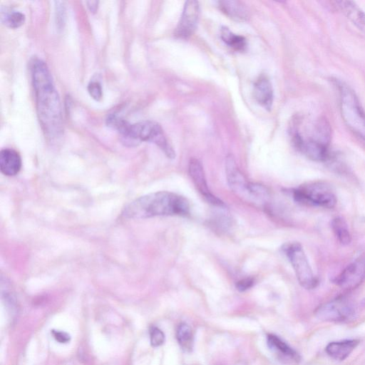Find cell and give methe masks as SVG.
I'll list each match as a JSON object with an SVG mask.
<instances>
[{
    "label": "cell",
    "mask_w": 365,
    "mask_h": 365,
    "mask_svg": "<svg viewBox=\"0 0 365 365\" xmlns=\"http://www.w3.org/2000/svg\"><path fill=\"white\" fill-rule=\"evenodd\" d=\"M31 71L38 120L46 137L56 140L63 132L62 113L51 74L45 62L38 58L31 62Z\"/></svg>",
    "instance_id": "obj_1"
},
{
    "label": "cell",
    "mask_w": 365,
    "mask_h": 365,
    "mask_svg": "<svg viewBox=\"0 0 365 365\" xmlns=\"http://www.w3.org/2000/svg\"><path fill=\"white\" fill-rule=\"evenodd\" d=\"M190 211L188 200L174 192L159 191L140 196L128 204L122 215L128 219L156 216L186 215Z\"/></svg>",
    "instance_id": "obj_2"
},
{
    "label": "cell",
    "mask_w": 365,
    "mask_h": 365,
    "mask_svg": "<svg viewBox=\"0 0 365 365\" xmlns=\"http://www.w3.org/2000/svg\"><path fill=\"white\" fill-rule=\"evenodd\" d=\"M302 129L295 125L292 130L294 147L304 155L314 161L330 158L331 137L330 124L324 118L317 117L300 121Z\"/></svg>",
    "instance_id": "obj_3"
},
{
    "label": "cell",
    "mask_w": 365,
    "mask_h": 365,
    "mask_svg": "<svg viewBox=\"0 0 365 365\" xmlns=\"http://www.w3.org/2000/svg\"><path fill=\"white\" fill-rule=\"evenodd\" d=\"M339 94L342 119L356 135L365 141V111L354 91L344 82L334 80Z\"/></svg>",
    "instance_id": "obj_4"
},
{
    "label": "cell",
    "mask_w": 365,
    "mask_h": 365,
    "mask_svg": "<svg viewBox=\"0 0 365 365\" xmlns=\"http://www.w3.org/2000/svg\"><path fill=\"white\" fill-rule=\"evenodd\" d=\"M122 138L127 145H137L143 141L150 142L158 145L168 158H174L175 156L161 126L155 122L144 120L130 123Z\"/></svg>",
    "instance_id": "obj_5"
},
{
    "label": "cell",
    "mask_w": 365,
    "mask_h": 365,
    "mask_svg": "<svg viewBox=\"0 0 365 365\" xmlns=\"http://www.w3.org/2000/svg\"><path fill=\"white\" fill-rule=\"evenodd\" d=\"M282 251L292 264L299 284L306 289L316 288L319 280L313 273L302 246L297 242H287L282 246Z\"/></svg>",
    "instance_id": "obj_6"
},
{
    "label": "cell",
    "mask_w": 365,
    "mask_h": 365,
    "mask_svg": "<svg viewBox=\"0 0 365 365\" xmlns=\"http://www.w3.org/2000/svg\"><path fill=\"white\" fill-rule=\"evenodd\" d=\"M294 199L299 202L333 208L336 204V197L331 187L321 182L307 183L292 191Z\"/></svg>",
    "instance_id": "obj_7"
},
{
    "label": "cell",
    "mask_w": 365,
    "mask_h": 365,
    "mask_svg": "<svg viewBox=\"0 0 365 365\" xmlns=\"http://www.w3.org/2000/svg\"><path fill=\"white\" fill-rule=\"evenodd\" d=\"M355 314V307L346 298L340 297L333 299L319 307L316 317L324 322H344L350 319Z\"/></svg>",
    "instance_id": "obj_8"
},
{
    "label": "cell",
    "mask_w": 365,
    "mask_h": 365,
    "mask_svg": "<svg viewBox=\"0 0 365 365\" xmlns=\"http://www.w3.org/2000/svg\"><path fill=\"white\" fill-rule=\"evenodd\" d=\"M365 279V258L359 257L349 264L332 282L344 289H354Z\"/></svg>",
    "instance_id": "obj_9"
},
{
    "label": "cell",
    "mask_w": 365,
    "mask_h": 365,
    "mask_svg": "<svg viewBox=\"0 0 365 365\" xmlns=\"http://www.w3.org/2000/svg\"><path fill=\"white\" fill-rule=\"evenodd\" d=\"M188 173L195 187L207 202L219 207L225 206L220 199L210 192L203 167L197 159H190L188 164Z\"/></svg>",
    "instance_id": "obj_10"
},
{
    "label": "cell",
    "mask_w": 365,
    "mask_h": 365,
    "mask_svg": "<svg viewBox=\"0 0 365 365\" xmlns=\"http://www.w3.org/2000/svg\"><path fill=\"white\" fill-rule=\"evenodd\" d=\"M200 16L199 3L195 0L187 1L175 31V36L186 38L195 31Z\"/></svg>",
    "instance_id": "obj_11"
},
{
    "label": "cell",
    "mask_w": 365,
    "mask_h": 365,
    "mask_svg": "<svg viewBox=\"0 0 365 365\" xmlns=\"http://www.w3.org/2000/svg\"><path fill=\"white\" fill-rule=\"evenodd\" d=\"M225 173L230 187L238 195L250 198V182L239 170L232 155H228L226 158Z\"/></svg>",
    "instance_id": "obj_12"
},
{
    "label": "cell",
    "mask_w": 365,
    "mask_h": 365,
    "mask_svg": "<svg viewBox=\"0 0 365 365\" xmlns=\"http://www.w3.org/2000/svg\"><path fill=\"white\" fill-rule=\"evenodd\" d=\"M333 6L339 10L359 30L365 34V13L353 1H334Z\"/></svg>",
    "instance_id": "obj_13"
},
{
    "label": "cell",
    "mask_w": 365,
    "mask_h": 365,
    "mask_svg": "<svg viewBox=\"0 0 365 365\" xmlns=\"http://www.w3.org/2000/svg\"><path fill=\"white\" fill-rule=\"evenodd\" d=\"M254 98L265 109L270 110L273 103V89L269 78L260 76L254 84Z\"/></svg>",
    "instance_id": "obj_14"
},
{
    "label": "cell",
    "mask_w": 365,
    "mask_h": 365,
    "mask_svg": "<svg viewBox=\"0 0 365 365\" xmlns=\"http://www.w3.org/2000/svg\"><path fill=\"white\" fill-rule=\"evenodd\" d=\"M21 158L19 153L11 148H4L0 152V170L7 176L18 174L21 168Z\"/></svg>",
    "instance_id": "obj_15"
},
{
    "label": "cell",
    "mask_w": 365,
    "mask_h": 365,
    "mask_svg": "<svg viewBox=\"0 0 365 365\" xmlns=\"http://www.w3.org/2000/svg\"><path fill=\"white\" fill-rule=\"evenodd\" d=\"M359 339H345L329 343L325 351L332 359L336 361L346 359L354 349L359 345Z\"/></svg>",
    "instance_id": "obj_16"
},
{
    "label": "cell",
    "mask_w": 365,
    "mask_h": 365,
    "mask_svg": "<svg viewBox=\"0 0 365 365\" xmlns=\"http://www.w3.org/2000/svg\"><path fill=\"white\" fill-rule=\"evenodd\" d=\"M219 8L233 20L243 21L248 18V11L246 7L239 1H219Z\"/></svg>",
    "instance_id": "obj_17"
},
{
    "label": "cell",
    "mask_w": 365,
    "mask_h": 365,
    "mask_svg": "<svg viewBox=\"0 0 365 365\" xmlns=\"http://www.w3.org/2000/svg\"><path fill=\"white\" fill-rule=\"evenodd\" d=\"M267 341L268 346L279 354L296 363L300 361V356L298 353L277 336L272 334H268Z\"/></svg>",
    "instance_id": "obj_18"
},
{
    "label": "cell",
    "mask_w": 365,
    "mask_h": 365,
    "mask_svg": "<svg viewBox=\"0 0 365 365\" xmlns=\"http://www.w3.org/2000/svg\"><path fill=\"white\" fill-rule=\"evenodd\" d=\"M331 230L339 242L344 245L351 241V235L348 225L341 217H336L331 222Z\"/></svg>",
    "instance_id": "obj_19"
},
{
    "label": "cell",
    "mask_w": 365,
    "mask_h": 365,
    "mask_svg": "<svg viewBox=\"0 0 365 365\" xmlns=\"http://www.w3.org/2000/svg\"><path fill=\"white\" fill-rule=\"evenodd\" d=\"M220 37L227 46L235 51H243L246 49L247 41L245 38L232 33L227 27H222Z\"/></svg>",
    "instance_id": "obj_20"
},
{
    "label": "cell",
    "mask_w": 365,
    "mask_h": 365,
    "mask_svg": "<svg viewBox=\"0 0 365 365\" xmlns=\"http://www.w3.org/2000/svg\"><path fill=\"white\" fill-rule=\"evenodd\" d=\"M176 338L181 349L185 352L192 351L193 346V334L190 327L181 323L176 330Z\"/></svg>",
    "instance_id": "obj_21"
},
{
    "label": "cell",
    "mask_w": 365,
    "mask_h": 365,
    "mask_svg": "<svg viewBox=\"0 0 365 365\" xmlns=\"http://www.w3.org/2000/svg\"><path fill=\"white\" fill-rule=\"evenodd\" d=\"M1 21L9 28L16 29L24 24L25 16L20 11L1 9Z\"/></svg>",
    "instance_id": "obj_22"
},
{
    "label": "cell",
    "mask_w": 365,
    "mask_h": 365,
    "mask_svg": "<svg viewBox=\"0 0 365 365\" xmlns=\"http://www.w3.org/2000/svg\"><path fill=\"white\" fill-rule=\"evenodd\" d=\"M150 339L151 345L157 347L164 343L165 335L160 329L153 326L150 328Z\"/></svg>",
    "instance_id": "obj_23"
},
{
    "label": "cell",
    "mask_w": 365,
    "mask_h": 365,
    "mask_svg": "<svg viewBox=\"0 0 365 365\" xmlns=\"http://www.w3.org/2000/svg\"><path fill=\"white\" fill-rule=\"evenodd\" d=\"M87 88L88 93L94 100L98 101L102 98L103 90L101 85L98 81H91L88 83Z\"/></svg>",
    "instance_id": "obj_24"
},
{
    "label": "cell",
    "mask_w": 365,
    "mask_h": 365,
    "mask_svg": "<svg viewBox=\"0 0 365 365\" xmlns=\"http://www.w3.org/2000/svg\"><path fill=\"white\" fill-rule=\"evenodd\" d=\"M254 282V279L251 277L242 279L237 282L236 288L240 292H245L253 286Z\"/></svg>",
    "instance_id": "obj_25"
},
{
    "label": "cell",
    "mask_w": 365,
    "mask_h": 365,
    "mask_svg": "<svg viewBox=\"0 0 365 365\" xmlns=\"http://www.w3.org/2000/svg\"><path fill=\"white\" fill-rule=\"evenodd\" d=\"M52 334L56 340L60 343H66L70 340V336L64 331L53 330Z\"/></svg>",
    "instance_id": "obj_26"
},
{
    "label": "cell",
    "mask_w": 365,
    "mask_h": 365,
    "mask_svg": "<svg viewBox=\"0 0 365 365\" xmlns=\"http://www.w3.org/2000/svg\"><path fill=\"white\" fill-rule=\"evenodd\" d=\"M57 5L56 6V7L57 8V21H58V23L60 24L59 22H61V24L62 25L63 24V22H64V18H65V16H64V13H65V10H64V5H63V2L61 4V5H59V1H57Z\"/></svg>",
    "instance_id": "obj_27"
},
{
    "label": "cell",
    "mask_w": 365,
    "mask_h": 365,
    "mask_svg": "<svg viewBox=\"0 0 365 365\" xmlns=\"http://www.w3.org/2000/svg\"><path fill=\"white\" fill-rule=\"evenodd\" d=\"M99 1H86V4L90 11L92 13H96L98 10Z\"/></svg>",
    "instance_id": "obj_28"
}]
</instances>
